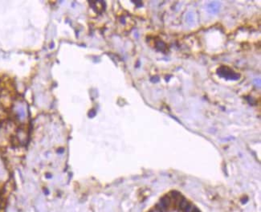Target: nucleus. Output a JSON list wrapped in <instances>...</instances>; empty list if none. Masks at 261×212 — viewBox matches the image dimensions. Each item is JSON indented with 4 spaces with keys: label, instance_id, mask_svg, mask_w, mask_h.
Here are the masks:
<instances>
[{
    "label": "nucleus",
    "instance_id": "f257e3e1",
    "mask_svg": "<svg viewBox=\"0 0 261 212\" xmlns=\"http://www.w3.org/2000/svg\"><path fill=\"white\" fill-rule=\"evenodd\" d=\"M0 175H1V172H0Z\"/></svg>",
    "mask_w": 261,
    "mask_h": 212
}]
</instances>
